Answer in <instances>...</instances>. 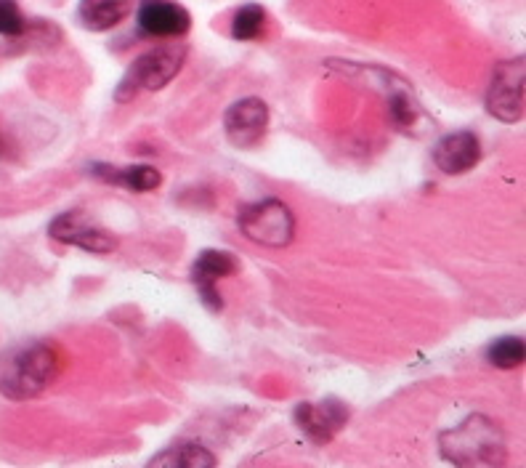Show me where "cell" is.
<instances>
[{
	"mask_svg": "<svg viewBox=\"0 0 526 468\" xmlns=\"http://www.w3.org/2000/svg\"><path fill=\"white\" fill-rule=\"evenodd\" d=\"M266 128H269V107L256 96L234 102L224 115L226 139L237 149L258 147L266 136Z\"/></svg>",
	"mask_w": 526,
	"mask_h": 468,
	"instance_id": "7",
	"label": "cell"
},
{
	"mask_svg": "<svg viewBox=\"0 0 526 468\" xmlns=\"http://www.w3.org/2000/svg\"><path fill=\"white\" fill-rule=\"evenodd\" d=\"M293 418L303 437L311 439L314 445H327L349 421V407L335 397H327L322 402H298Z\"/></svg>",
	"mask_w": 526,
	"mask_h": 468,
	"instance_id": "6",
	"label": "cell"
},
{
	"mask_svg": "<svg viewBox=\"0 0 526 468\" xmlns=\"http://www.w3.org/2000/svg\"><path fill=\"white\" fill-rule=\"evenodd\" d=\"M0 157H3V139H0Z\"/></svg>",
	"mask_w": 526,
	"mask_h": 468,
	"instance_id": "19",
	"label": "cell"
},
{
	"mask_svg": "<svg viewBox=\"0 0 526 468\" xmlns=\"http://www.w3.org/2000/svg\"><path fill=\"white\" fill-rule=\"evenodd\" d=\"M27 27L22 8L16 0H0V35L3 38H19Z\"/></svg>",
	"mask_w": 526,
	"mask_h": 468,
	"instance_id": "18",
	"label": "cell"
},
{
	"mask_svg": "<svg viewBox=\"0 0 526 468\" xmlns=\"http://www.w3.org/2000/svg\"><path fill=\"white\" fill-rule=\"evenodd\" d=\"M136 24L149 38H181L192 27V16L176 0H139Z\"/></svg>",
	"mask_w": 526,
	"mask_h": 468,
	"instance_id": "8",
	"label": "cell"
},
{
	"mask_svg": "<svg viewBox=\"0 0 526 468\" xmlns=\"http://www.w3.org/2000/svg\"><path fill=\"white\" fill-rule=\"evenodd\" d=\"M441 458L460 468H497L508 461L503 429L487 415H468L455 429L441 431Z\"/></svg>",
	"mask_w": 526,
	"mask_h": 468,
	"instance_id": "1",
	"label": "cell"
},
{
	"mask_svg": "<svg viewBox=\"0 0 526 468\" xmlns=\"http://www.w3.org/2000/svg\"><path fill=\"white\" fill-rule=\"evenodd\" d=\"M242 234L263 248H285L295 237V216L282 200H261L240 211Z\"/></svg>",
	"mask_w": 526,
	"mask_h": 468,
	"instance_id": "4",
	"label": "cell"
},
{
	"mask_svg": "<svg viewBox=\"0 0 526 468\" xmlns=\"http://www.w3.org/2000/svg\"><path fill=\"white\" fill-rule=\"evenodd\" d=\"M62 370V357L51 344H30L8 351L0 362V394L24 402L43 394Z\"/></svg>",
	"mask_w": 526,
	"mask_h": 468,
	"instance_id": "2",
	"label": "cell"
},
{
	"mask_svg": "<svg viewBox=\"0 0 526 468\" xmlns=\"http://www.w3.org/2000/svg\"><path fill=\"white\" fill-rule=\"evenodd\" d=\"M524 75V56L497 64L487 91L489 115L503 120V123H521L524 120Z\"/></svg>",
	"mask_w": 526,
	"mask_h": 468,
	"instance_id": "5",
	"label": "cell"
},
{
	"mask_svg": "<svg viewBox=\"0 0 526 468\" xmlns=\"http://www.w3.org/2000/svg\"><path fill=\"white\" fill-rule=\"evenodd\" d=\"M216 455L200 442H181V445L168 447L165 453L155 455L149 466H168V468H208L216 466Z\"/></svg>",
	"mask_w": 526,
	"mask_h": 468,
	"instance_id": "14",
	"label": "cell"
},
{
	"mask_svg": "<svg viewBox=\"0 0 526 468\" xmlns=\"http://www.w3.org/2000/svg\"><path fill=\"white\" fill-rule=\"evenodd\" d=\"M186 48L168 43V46L149 48L147 54H141L131 64V70L125 72V78L117 86V102H131L139 91H160L176 78L184 67Z\"/></svg>",
	"mask_w": 526,
	"mask_h": 468,
	"instance_id": "3",
	"label": "cell"
},
{
	"mask_svg": "<svg viewBox=\"0 0 526 468\" xmlns=\"http://www.w3.org/2000/svg\"><path fill=\"white\" fill-rule=\"evenodd\" d=\"M481 160V141L476 133L457 131L447 133L436 141L434 163L441 173L447 176H463L473 171Z\"/></svg>",
	"mask_w": 526,
	"mask_h": 468,
	"instance_id": "11",
	"label": "cell"
},
{
	"mask_svg": "<svg viewBox=\"0 0 526 468\" xmlns=\"http://www.w3.org/2000/svg\"><path fill=\"white\" fill-rule=\"evenodd\" d=\"M136 0H80L78 22L88 32L115 30L133 14Z\"/></svg>",
	"mask_w": 526,
	"mask_h": 468,
	"instance_id": "12",
	"label": "cell"
},
{
	"mask_svg": "<svg viewBox=\"0 0 526 468\" xmlns=\"http://www.w3.org/2000/svg\"><path fill=\"white\" fill-rule=\"evenodd\" d=\"M263 27H266V11L258 3H248L234 14L232 22V38L234 40H256L261 38Z\"/></svg>",
	"mask_w": 526,
	"mask_h": 468,
	"instance_id": "16",
	"label": "cell"
},
{
	"mask_svg": "<svg viewBox=\"0 0 526 468\" xmlns=\"http://www.w3.org/2000/svg\"><path fill=\"white\" fill-rule=\"evenodd\" d=\"M91 176L107 181V184H117V187L131 189V192H152L163 184V176L152 165H128V168H112V165L93 163Z\"/></svg>",
	"mask_w": 526,
	"mask_h": 468,
	"instance_id": "13",
	"label": "cell"
},
{
	"mask_svg": "<svg viewBox=\"0 0 526 468\" xmlns=\"http://www.w3.org/2000/svg\"><path fill=\"white\" fill-rule=\"evenodd\" d=\"M48 234H51L56 242L75 245V248L88 250V253H112V250L117 248L115 237L109 232H104L101 227L88 224L86 216L80 211L59 213V216L48 224Z\"/></svg>",
	"mask_w": 526,
	"mask_h": 468,
	"instance_id": "9",
	"label": "cell"
},
{
	"mask_svg": "<svg viewBox=\"0 0 526 468\" xmlns=\"http://www.w3.org/2000/svg\"><path fill=\"white\" fill-rule=\"evenodd\" d=\"M237 272V261H234L232 253L226 250H202L197 261L192 266V285L200 293L202 304L208 306L210 312H221L224 309V301L218 296L216 282L229 277V274Z\"/></svg>",
	"mask_w": 526,
	"mask_h": 468,
	"instance_id": "10",
	"label": "cell"
},
{
	"mask_svg": "<svg viewBox=\"0 0 526 468\" xmlns=\"http://www.w3.org/2000/svg\"><path fill=\"white\" fill-rule=\"evenodd\" d=\"M404 86H407V83L396 86L394 91H391V96H388V115H391V120H394L399 128H410V125L415 123V117L420 115V107Z\"/></svg>",
	"mask_w": 526,
	"mask_h": 468,
	"instance_id": "17",
	"label": "cell"
},
{
	"mask_svg": "<svg viewBox=\"0 0 526 468\" xmlns=\"http://www.w3.org/2000/svg\"><path fill=\"white\" fill-rule=\"evenodd\" d=\"M489 365L500 367V370H513L524 362V338L503 336L492 341L487 349Z\"/></svg>",
	"mask_w": 526,
	"mask_h": 468,
	"instance_id": "15",
	"label": "cell"
}]
</instances>
